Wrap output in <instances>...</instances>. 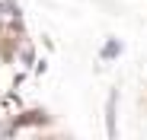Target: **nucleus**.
Returning a JSON list of instances; mask_svg holds the SVG:
<instances>
[{
	"mask_svg": "<svg viewBox=\"0 0 147 140\" xmlns=\"http://www.w3.org/2000/svg\"><path fill=\"white\" fill-rule=\"evenodd\" d=\"M118 54H121V45H118L115 38H109V41H106V48H102V61L109 64V61H115Z\"/></svg>",
	"mask_w": 147,
	"mask_h": 140,
	"instance_id": "nucleus-1",
	"label": "nucleus"
},
{
	"mask_svg": "<svg viewBox=\"0 0 147 140\" xmlns=\"http://www.w3.org/2000/svg\"><path fill=\"white\" fill-rule=\"evenodd\" d=\"M0 32H3V22H0Z\"/></svg>",
	"mask_w": 147,
	"mask_h": 140,
	"instance_id": "nucleus-2",
	"label": "nucleus"
}]
</instances>
